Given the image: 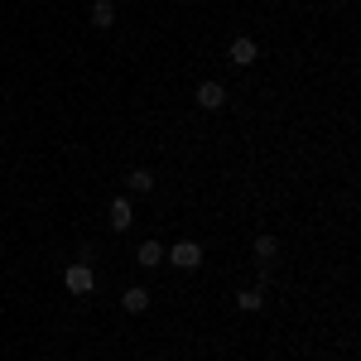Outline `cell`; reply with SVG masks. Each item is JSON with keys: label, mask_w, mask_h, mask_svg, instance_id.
I'll return each instance as SVG.
<instances>
[{"label": "cell", "mask_w": 361, "mask_h": 361, "mask_svg": "<svg viewBox=\"0 0 361 361\" xmlns=\"http://www.w3.org/2000/svg\"><path fill=\"white\" fill-rule=\"evenodd\" d=\"M135 260H140V270H154V265H164V246L159 241H140Z\"/></svg>", "instance_id": "7"}, {"label": "cell", "mask_w": 361, "mask_h": 361, "mask_svg": "<svg viewBox=\"0 0 361 361\" xmlns=\"http://www.w3.org/2000/svg\"><path fill=\"white\" fill-rule=\"evenodd\" d=\"M106 217H111V231H130V222H135V207H130V197H111Z\"/></svg>", "instance_id": "5"}, {"label": "cell", "mask_w": 361, "mask_h": 361, "mask_svg": "<svg viewBox=\"0 0 361 361\" xmlns=\"http://www.w3.org/2000/svg\"><path fill=\"white\" fill-rule=\"evenodd\" d=\"M169 260H173L178 270H197V265H202V246H197V241H173Z\"/></svg>", "instance_id": "3"}, {"label": "cell", "mask_w": 361, "mask_h": 361, "mask_svg": "<svg viewBox=\"0 0 361 361\" xmlns=\"http://www.w3.org/2000/svg\"><path fill=\"white\" fill-rule=\"evenodd\" d=\"M226 58H231L236 68H250V63L260 58V44H255L250 34H236V39H231V49H226Z\"/></svg>", "instance_id": "2"}, {"label": "cell", "mask_w": 361, "mask_h": 361, "mask_svg": "<svg viewBox=\"0 0 361 361\" xmlns=\"http://www.w3.org/2000/svg\"><path fill=\"white\" fill-rule=\"evenodd\" d=\"M236 308H241V313H260V308H265V289H260V284H255V289H241V294H236Z\"/></svg>", "instance_id": "11"}, {"label": "cell", "mask_w": 361, "mask_h": 361, "mask_svg": "<svg viewBox=\"0 0 361 361\" xmlns=\"http://www.w3.org/2000/svg\"><path fill=\"white\" fill-rule=\"evenodd\" d=\"M63 289H68V294H78V299H87V294L97 289V275H92V265H87V260H73V265L63 270Z\"/></svg>", "instance_id": "1"}, {"label": "cell", "mask_w": 361, "mask_h": 361, "mask_svg": "<svg viewBox=\"0 0 361 361\" xmlns=\"http://www.w3.org/2000/svg\"><path fill=\"white\" fill-rule=\"evenodd\" d=\"M197 106H202V111H222L226 106V87L222 82H197Z\"/></svg>", "instance_id": "4"}, {"label": "cell", "mask_w": 361, "mask_h": 361, "mask_svg": "<svg viewBox=\"0 0 361 361\" xmlns=\"http://www.w3.org/2000/svg\"><path fill=\"white\" fill-rule=\"evenodd\" d=\"M116 25V0H92V29H111Z\"/></svg>", "instance_id": "8"}, {"label": "cell", "mask_w": 361, "mask_h": 361, "mask_svg": "<svg viewBox=\"0 0 361 361\" xmlns=\"http://www.w3.org/2000/svg\"><path fill=\"white\" fill-rule=\"evenodd\" d=\"M121 308H126V313H145V308H149V289H145V284H130V289L121 294Z\"/></svg>", "instance_id": "6"}, {"label": "cell", "mask_w": 361, "mask_h": 361, "mask_svg": "<svg viewBox=\"0 0 361 361\" xmlns=\"http://www.w3.org/2000/svg\"><path fill=\"white\" fill-rule=\"evenodd\" d=\"M250 250H255V260H260V265H275L279 241H275V236H255V241H250Z\"/></svg>", "instance_id": "10"}, {"label": "cell", "mask_w": 361, "mask_h": 361, "mask_svg": "<svg viewBox=\"0 0 361 361\" xmlns=\"http://www.w3.org/2000/svg\"><path fill=\"white\" fill-rule=\"evenodd\" d=\"M126 188H130V193H154V173H149V169H130V173H126Z\"/></svg>", "instance_id": "9"}]
</instances>
